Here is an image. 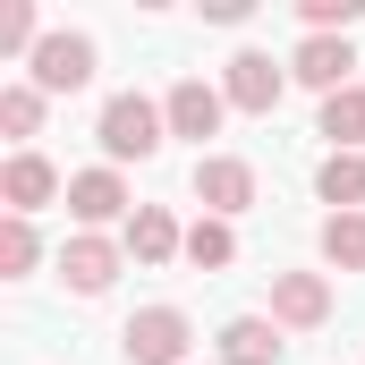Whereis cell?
<instances>
[{
	"label": "cell",
	"mask_w": 365,
	"mask_h": 365,
	"mask_svg": "<svg viewBox=\"0 0 365 365\" xmlns=\"http://www.w3.org/2000/svg\"><path fill=\"white\" fill-rule=\"evenodd\" d=\"M34 264H43V238H34L26 212H9V221H0V280H26Z\"/></svg>",
	"instance_id": "obj_17"
},
{
	"label": "cell",
	"mask_w": 365,
	"mask_h": 365,
	"mask_svg": "<svg viewBox=\"0 0 365 365\" xmlns=\"http://www.w3.org/2000/svg\"><path fill=\"white\" fill-rule=\"evenodd\" d=\"M0 128L26 145V136L43 128V93H34V86H0Z\"/></svg>",
	"instance_id": "obj_19"
},
{
	"label": "cell",
	"mask_w": 365,
	"mask_h": 365,
	"mask_svg": "<svg viewBox=\"0 0 365 365\" xmlns=\"http://www.w3.org/2000/svg\"><path fill=\"white\" fill-rule=\"evenodd\" d=\"M34 43H43L34 0H0V51H26V60H34Z\"/></svg>",
	"instance_id": "obj_20"
},
{
	"label": "cell",
	"mask_w": 365,
	"mask_h": 365,
	"mask_svg": "<svg viewBox=\"0 0 365 365\" xmlns=\"http://www.w3.org/2000/svg\"><path fill=\"white\" fill-rule=\"evenodd\" d=\"M195 204H204L212 221L247 212V204H255V170H247L238 153H204V162H195Z\"/></svg>",
	"instance_id": "obj_5"
},
{
	"label": "cell",
	"mask_w": 365,
	"mask_h": 365,
	"mask_svg": "<svg viewBox=\"0 0 365 365\" xmlns=\"http://www.w3.org/2000/svg\"><path fill=\"white\" fill-rule=\"evenodd\" d=\"M93 136H102V153H110V162H153V153H162V136H170V110H162V102H145V93H110Z\"/></svg>",
	"instance_id": "obj_1"
},
{
	"label": "cell",
	"mask_w": 365,
	"mask_h": 365,
	"mask_svg": "<svg viewBox=\"0 0 365 365\" xmlns=\"http://www.w3.org/2000/svg\"><path fill=\"white\" fill-rule=\"evenodd\" d=\"M51 195H60V170H51L43 153H9V170H0V204H9V212H26V221H34Z\"/></svg>",
	"instance_id": "obj_10"
},
{
	"label": "cell",
	"mask_w": 365,
	"mask_h": 365,
	"mask_svg": "<svg viewBox=\"0 0 365 365\" xmlns=\"http://www.w3.org/2000/svg\"><path fill=\"white\" fill-rule=\"evenodd\" d=\"M280 86H289V68H280L272 51H238V60H230V77H221V93H230L238 110H255V119L280 110Z\"/></svg>",
	"instance_id": "obj_7"
},
{
	"label": "cell",
	"mask_w": 365,
	"mask_h": 365,
	"mask_svg": "<svg viewBox=\"0 0 365 365\" xmlns=\"http://www.w3.org/2000/svg\"><path fill=\"white\" fill-rule=\"evenodd\" d=\"M128 255H136V264H170V255H187V230L162 204H136V212H128Z\"/></svg>",
	"instance_id": "obj_12"
},
{
	"label": "cell",
	"mask_w": 365,
	"mask_h": 365,
	"mask_svg": "<svg viewBox=\"0 0 365 365\" xmlns=\"http://www.w3.org/2000/svg\"><path fill=\"white\" fill-rule=\"evenodd\" d=\"M187 314L179 306H145V314H128V331H119V349L128 365H187Z\"/></svg>",
	"instance_id": "obj_2"
},
{
	"label": "cell",
	"mask_w": 365,
	"mask_h": 365,
	"mask_svg": "<svg viewBox=\"0 0 365 365\" xmlns=\"http://www.w3.org/2000/svg\"><path fill=\"white\" fill-rule=\"evenodd\" d=\"M297 17H306V34H349L357 0H297Z\"/></svg>",
	"instance_id": "obj_21"
},
{
	"label": "cell",
	"mask_w": 365,
	"mask_h": 365,
	"mask_svg": "<svg viewBox=\"0 0 365 365\" xmlns=\"http://www.w3.org/2000/svg\"><path fill=\"white\" fill-rule=\"evenodd\" d=\"M247 9H255V0H204V17H212V26H247Z\"/></svg>",
	"instance_id": "obj_22"
},
{
	"label": "cell",
	"mask_w": 365,
	"mask_h": 365,
	"mask_svg": "<svg viewBox=\"0 0 365 365\" xmlns=\"http://www.w3.org/2000/svg\"><path fill=\"white\" fill-rule=\"evenodd\" d=\"M187 264H195V272H230V264H238V230L204 212V221L187 230Z\"/></svg>",
	"instance_id": "obj_16"
},
{
	"label": "cell",
	"mask_w": 365,
	"mask_h": 365,
	"mask_svg": "<svg viewBox=\"0 0 365 365\" xmlns=\"http://www.w3.org/2000/svg\"><path fill=\"white\" fill-rule=\"evenodd\" d=\"M314 195H323V204H340V212H365V153H323Z\"/></svg>",
	"instance_id": "obj_15"
},
{
	"label": "cell",
	"mask_w": 365,
	"mask_h": 365,
	"mask_svg": "<svg viewBox=\"0 0 365 365\" xmlns=\"http://www.w3.org/2000/svg\"><path fill=\"white\" fill-rule=\"evenodd\" d=\"M68 212H77L86 230L119 221V212H128V179H119V170H77V179H68Z\"/></svg>",
	"instance_id": "obj_11"
},
{
	"label": "cell",
	"mask_w": 365,
	"mask_h": 365,
	"mask_svg": "<svg viewBox=\"0 0 365 365\" xmlns=\"http://www.w3.org/2000/svg\"><path fill=\"white\" fill-rule=\"evenodd\" d=\"M289 340H280L272 314H238V323H221V365H272Z\"/></svg>",
	"instance_id": "obj_13"
},
{
	"label": "cell",
	"mask_w": 365,
	"mask_h": 365,
	"mask_svg": "<svg viewBox=\"0 0 365 365\" xmlns=\"http://www.w3.org/2000/svg\"><path fill=\"white\" fill-rule=\"evenodd\" d=\"M60 280H68L77 297H102V289L119 280V247H110L102 230H77V238L60 247Z\"/></svg>",
	"instance_id": "obj_8"
},
{
	"label": "cell",
	"mask_w": 365,
	"mask_h": 365,
	"mask_svg": "<svg viewBox=\"0 0 365 365\" xmlns=\"http://www.w3.org/2000/svg\"><path fill=\"white\" fill-rule=\"evenodd\" d=\"M272 323L280 331H323L331 323V280L323 272H272Z\"/></svg>",
	"instance_id": "obj_4"
},
{
	"label": "cell",
	"mask_w": 365,
	"mask_h": 365,
	"mask_svg": "<svg viewBox=\"0 0 365 365\" xmlns=\"http://www.w3.org/2000/svg\"><path fill=\"white\" fill-rule=\"evenodd\" d=\"M349 68H357V51H349V34H306V43L289 51V77H297V86H314L323 102H331V93L349 86Z\"/></svg>",
	"instance_id": "obj_6"
},
{
	"label": "cell",
	"mask_w": 365,
	"mask_h": 365,
	"mask_svg": "<svg viewBox=\"0 0 365 365\" xmlns=\"http://www.w3.org/2000/svg\"><path fill=\"white\" fill-rule=\"evenodd\" d=\"M323 255H331L340 272H365V212H331V221H323Z\"/></svg>",
	"instance_id": "obj_18"
},
{
	"label": "cell",
	"mask_w": 365,
	"mask_h": 365,
	"mask_svg": "<svg viewBox=\"0 0 365 365\" xmlns=\"http://www.w3.org/2000/svg\"><path fill=\"white\" fill-rule=\"evenodd\" d=\"M93 86V34H43L34 43V93H77Z\"/></svg>",
	"instance_id": "obj_3"
},
{
	"label": "cell",
	"mask_w": 365,
	"mask_h": 365,
	"mask_svg": "<svg viewBox=\"0 0 365 365\" xmlns=\"http://www.w3.org/2000/svg\"><path fill=\"white\" fill-rule=\"evenodd\" d=\"M314 136H331V153H365V86H340V93H331Z\"/></svg>",
	"instance_id": "obj_14"
},
{
	"label": "cell",
	"mask_w": 365,
	"mask_h": 365,
	"mask_svg": "<svg viewBox=\"0 0 365 365\" xmlns=\"http://www.w3.org/2000/svg\"><path fill=\"white\" fill-rule=\"evenodd\" d=\"M162 110H170V136H195V145H204V136H221V110H230V93H221V86H204V77H179Z\"/></svg>",
	"instance_id": "obj_9"
}]
</instances>
